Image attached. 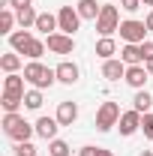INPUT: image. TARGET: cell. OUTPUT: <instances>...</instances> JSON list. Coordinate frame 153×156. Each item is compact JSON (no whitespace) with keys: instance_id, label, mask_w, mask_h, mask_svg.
<instances>
[{"instance_id":"cell-14","label":"cell","mask_w":153,"mask_h":156,"mask_svg":"<svg viewBox=\"0 0 153 156\" xmlns=\"http://www.w3.org/2000/svg\"><path fill=\"white\" fill-rule=\"evenodd\" d=\"M24 81L27 78L18 75V72H9L3 78V93H12V96H24Z\"/></svg>"},{"instance_id":"cell-18","label":"cell","mask_w":153,"mask_h":156,"mask_svg":"<svg viewBox=\"0 0 153 156\" xmlns=\"http://www.w3.org/2000/svg\"><path fill=\"white\" fill-rule=\"evenodd\" d=\"M114 51H117V42L111 36H102L99 42H96V54H99L102 60H111V57H114Z\"/></svg>"},{"instance_id":"cell-12","label":"cell","mask_w":153,"mask_h":156,"mask_svg":"<svg viewBox=\"0 0 153 156\" xmlns=\"http://www.w3.org/2000/svg\"><path fill=\"white\" fill-rule=\"evenodd\" d=\"M120 60H123L126 66H141V63H144L141 45H132V42H126V45L120 48Z\"/></svg>"},{"instance_id":"cell-2","label":"cell","mask_w":153,"mask_h":156,"mask_svg":"<svg viewBox=\"0 0 153 156\" xmlns=\"http://www.w3.org/2000/svg\"><path fill=\"white\" fill-rule=\"evenodd\" d=\"M3 129H6V135L12 138L15 144H21V141H30V135L36 132V126H30L24 117L18 114H6L3 117Z\"/></svg>"},{"instance_id":"cell-21","label":"cell","mask_w":153,"mask_h":156,"mask_svg":"<svg viewBox=\"0 0 153 156\" xmlns=\"http://www.w3.org/2000/svg\"><path fill=\"white\" fill-rule=\"evenodd\" d=\"M0 69H3L6 75H9V72H18V69H21V57L15 54V51L3 54V57H0Z\"/></svg>"},{"instance_id":"cell-23","label":"cell","mask_w":153,"mask_h":156,"mask_svg":"<svg viewBox=\"0 0 153 156\" xmlns=\"http://www.w3.org/2000/svg\"><path fill=\"white\" fill-rule=\"evenodd\" d=\"M21 102H24V96H12V93H3V99H0V105H3L6 114H18Z\"/></svg>"},{"instance_id":"cell-22","label":"cell","mask_w":153,"mask_h":156,"mask_svg":"<svg viewBox=\"0 0 153 156\" xmlns=\"http://www.w3.org/2000/svg\"><path fill=\"white\" fill-rule=\"evenodd\" d=\"M15 15H18V24H21V30H27V27H36V18H39V12L33 9V6L21 9V12H15Z\"/></svg>"},{"instance_id":"cell-5","label":"cell","mask_w":153,"mask_h":156,"mask_svg":"<svg viewBox=\"0 0 153 156\" xmlns=\"http://www.w3.org/2000/svg\"><path fill=\"white\" fill-rule=\"evenodd\" d=\"M120 39L123 42H132V45H141L144 42V33H147V24L144 21H135V18H126V21H120Z\"/></svg>"},{"instance_id":"cell-16","label":"cell","mask_w":153,"mask_h":156,"mask_svg":"<svg viewBox=\"0 0 153 156\" xmlns=\"http://www.w3.org/2000/svg\"><path fill=\"white\" fill-rule=\"evenodd\" d=\"M54 72H57V81H63V84H75V81H78V66L69 63V60H63Z\"/></svg>"},{"instance_id":"cell-20","label":"cell","mask_w":153,"mask_h":156,"mask_svg":"<svg viewBox=\"0 0 153 156\" xmlns=\"http://www.w3.org/2000/svg\"><path fill=\"white\" fill-rule=\"evenodd\" d=\"M150 105H153V96L147 93V90H138V93H135L132 108L138 111V114H147V111H150Z\"/></svg>"},{"instance_id":"cell-19","label":"cell","mask_w":153,"mask_h":156,"mask_svg":"<svg viewBox=\"0 0 153 156\" xmlns=\"http://www.w3.org/2000/svg\"><path fill=\"white\" fill-rule=\"evenodd\" d=\"M30 30H15V33H9V45H12V51H21L24 54V48H27V42H30Z\"/></svg>"},{"instance_id":"cell-9","label":"cell","mask_w":153,"mask_h":156,"mask_svg":"<svg viewBox=\"0 0 153 156\" xmlns=\"http://www.w3.org/2000/svg\"><path fill=\"white\" fill-rule=\"evenodd\" d=\"M57 129H60L57 117H39L36 120V135L45 138V141H54L57 138Z\"/></svg>"},{"instance_id":"cell-7","label":"cell","mask_w":153,"mask_h":156,"mask_svg":"<svg viewBox=\"0 0 153 156\" xmlns=\"http://www.w3.org/2000/svg\"><path fill=\"white\" fill-rule=\"evenodd\" d=\"M45 45H48V51H54V54H72V51H75V39L69 36V33H60V30L45 39Z\"/></svg>"},{"instance_id":"cell-33","label":"cell","mask_w":153,"mask_h":156,"mask_svg":"<svg viewBox=\"0 0 153 156\" xmlns=\"http://www.w3.org/2000/svg\"><path fill=\"white\" fill-rule=\"evenodd\" d=\"M141 54H144V60H150V57H153V42H147V39L141 42Z\"/></svg>"},{"instance_id":"cell-30","label":"cell","mask_w":153,"mask_h":156,"mask_svg":"<svg viewBox=\"0 0 153 156\" xmlns=\"http://www.w3.org/2000/svg\"><path fill=\"white\" fill-rule=\"evenodd\" d=\"M141 129H144V138L153 141V114H144L141 117Z\"/></svg>"},{"instance_id":"cell-1","label":"cell","mask_w":153,"mask_h":156,"mask_svg":"<svg viewBox=\"0 0 153 156\" xmlns=\"http://www.w3.org/2000/svg\"><path fill=\"white\" fill-rule=\"evenodd\" d=\"M24 78H27L36 90H45V87H51V84L57 81V72L48 69V66H42L39 60H30V63L24 66Z\"/></svg>"},{"instance_id":"cell-8","label":"cell","mask_w":153,"mask_h":156,"mask_svg":"<svg viewBox=\"0 0 153 156\" xmlns=\"http://www.w3.org/2000/svg\"><path fill=\"white\" fill-rule=\"evenodd\" d=\"M141 117L144 114H138V111H123V114H120V123H117V126H120V135H132V132H138V129H141Z\"/></svg>"},{"instance_id":"cell-34","label":"cell","mask_w":153,"mask_h":156,"mask_svg":"<svg viewBox=\"0 0 153 156\" xmlns=\"http://www.w3.org/2000/svg\"><path fill=\"white\" fill-rule=\"evenodd\" d=\"M144 66H147V72L153 75V57H150V60H144Z\"/></svg>"},{"instance_id":"cell-3","label":"cell","mask_w":153,"mask_h":156,"mask_svg":"<svg viewBox=\"0 0 153 156\" xmlns=\"http://www.w3.org/2000/svg\"><path fill=\"white\" fill-rule=\"evenodd\" d=\"M117 30H120V12H117V6L105 3L102 12H99V18H96V33L99 36H111Z\"/></svg>"},{"instance_id":"cell-13","label":"cell","mask_w":153,"mask_h":156,"mask_svg":"<svg viewBox=\"0 0 153 156\" xmlns=\"http://www.w3.org/2000/svg\"><path fill=\"white\" fill-rule=\"evenodd\" d=\"M126 69H129V66H126V63H123V60H105V66H102V75L108 78V81H120V78H126Z\"/></svg>"},{"instance_id":"cell-28","label":"cell","mask_w":153,"mask_h":156,"mask_svg":"<svg viewBox=\"0 0 153 156\" xmlns=\"http://www.w3.org/2000/svg\"><path fill=\"white\" fill-rule=\"evenodd\" d=\"M78 156H114L111 150H105V147H93V144H87V147H81Z\"/></svg>"},{"instance_id":"cell-15","label":"cell","mask_w":153,"mask_h":156,"mask_svg":"<svg viewBox=\"0 0 153 156\" xmlns=\"http://www.w3.org/2000/svg\"><path fill=\"white\" fill-rule=\"evenodd\" d=\"M36 30H39V33H45V36L57 33V30H60L57 15H51V12H39V18H36Z\"/></svg>"},{"instance_id":"cell-24","label":"cell","mask_w":153,"mask_h":156,"mask_svg":"<svg viewBox=\"0 0 153 156\" xmlns=\"http://www.w3.org/2000/svg\"><path fill=\"white\" fill-rule=\"evenodd\" d=\"M15 21H18V15L9 6H3V12H0V33H12V24Z\"/></svg>"},{"instance_id":"cell-38","label":"cell","mask_w":153,"mask_h":156,"mask_svg":"<svg viewBox=\"0 0 153 156\" xmlns=\"http://www.w3.org/2000/svg\"><path fill=\"white\" fill-rule=\"evenodd\" d=\"M48 156H51V153H48Z\"/></svg>"},{"instance_id":"cell-25","label":"cell","mask_w":153,"mask_h":156,"mask_svg":"<svg viewBox=\"0 0 153 156\" xmlns=\"http://www.w3.org/2000/svg\"><path fill=\"white\" fill-rule=\"evenodd\" d=\"M45 48H48L45 42H39V39H30V42H27V48H24V54H27L30 60H39L42 54H45Z\"/></svg>"},{"instance_id":"cell-37","label":"cell","mask_w":153,"mask_h":156,"mask_svg":"<svg viewBox=\"0 0 153 156\" xmlns=\"http://www.w3.org/2000/svg\"><path fill=\"white\" fill-rule=\"evenodd\" d=\"M141 156H153V150H147V153H141Z\"/></svg>"},{"instance_id":"cell-4","label":"cell","mask_w":153,"mask_h":156,"mask_svg":"<svg viewBox=\"0 0 153 156\" xmlns=\"http://www.w3.org/2000/svg\"><path fill=\"white\" fill-rule=\"evenodd\" d=\"M117 123H120V105L117 102H102L99 111H96V129L99 132H108Z\"/></svg>"},{"instance_id":"cell-17","label":"cell","mask_w":153,"mask_h":156,"mask_svg":"<svg viewBox=\"0 0 153 156\" xmlns=\"http://www.w3.org/2000/svg\"><path fill=\"white\" fill-rule=\"evenodd\" d=\"M78 15L81 18H90V21H96L99 18V12H102V6H96V0H78Z\"/></svg>"},{"instance_id":"cell-11","label":"cell","mask_w":153,"mask_h":156,"mask_svg":"<svg viewBox=\"0 0 153 156\" xmlns=\"http://www.w3.org/2000/svg\"><path fill=\"white\" fill-rule=\"evenodd\" d=\"M75 120H78V105L69 102V99L60 102V105H57V123H60V126H72Z\"/></svg>"},{"instance_id":"cell-6","label":"cell","mask_w":153,"mask_h":156,"mask_svg":"<svg viewBox=\"0 0 153 156\" xmlns=\"http://www.w3.org/2000/svg\"><path fill=\"white\" fill-rule=\"evenodd\" d=\"M57 24H60V33H75L78 30V24H81V15H78V9L75 6H60V12H57Z\"/></svg>"},{"instance_id":"cell-36","label":"cell","mask_w":153,"mask_h":156,"mask_svg":"<svg viewBox=\"0 0 153 156\" xmlns=\"http://www.w3.org/2000/svg\"><path fill=\"white\" fill-rule=\"evenodd\" d=\"M141 3H144V6H153V0H141Z\"/></svg>"},{"instance_id":"cell-10","label":"cell","mask_w":153,"mask_h":156,"mask_svg":"<svg viewBox=\"0 0 153 156\" xmlns=\"http://www.w3.org/2000/svg\"><path fill=\"white\" fill-rule=\"evenodd\" d=\"M147 78H150L147 66H129V69H126V78H123V81H126L129 87H135V90H144V81H147Z\"/></svg>"},{"instance_id":"cell-32","label":"cell","mask_w":153,"mask_h":156,"mask_svg":"<svg viewBox=\"0 0 153 156\" xmlns=\"http://www.w3.org/2000/svg\"><path fill=\"white\" fill-rule=\"evenodd\" d=\"M30 3H33V0H6V6H9V9H15V12H21V9H27Z\"/></svg>"},{"instance_id":"cell-26","label":"cell","mask_w":153,"mask_h":156,"mask_svg":"<svg viewBox=\"0 0 153 156\" xmlns=\"http://www.w3.org/2000/svg\"><path fill=\"white\" fill-rule=\"evenodd\" d=\"M24 105H27V108H33V111L42 108V90H36V87H33V90H27V93H24Z\"/></svg>"},{"instance_id":"cell-35","label":"cell","mask_w":153,"mask_h":156,"mask_svg":"<svg viewBox=\"0 0 153 156\" xmlns=\"http://www.w3.org/2000/svg\"><path fill=\"white\" fill-rule=\"evenodd\" d=\"M144 24H147V30H153V12L147 15V21H144Z\"/></svg>"},{"instance_id":"cell-27","label":"cell","mask_w":153,"mask_h":156,"mask_svg":"<svg viewBox=\"0 0 153 156\" xmlns=\"http://www.w3.org/2000/svg\"><path fill=\"white\" fill-rule=\"evenodd\" d=\"M48 153H51V156H69V144L60 141V138H54V141L48 144Z\"/></svg>"},{"instance_id":"cell-29","label":"cell","mask_w":153,"mask_h":156,"mask_svg":"<svg viewBox=\"0 0 153 156\" xmlns=\"http://www.w3.org/2000/svg\"><path fill=\"white\" fill-rule=\"evenodd\" d=\"M12 153H15V156H36V147H33L30 141H21V144H15Z\"/></svg>"},{"instance_id":"cell-31","label":"cell","mask_w":153,"mask_h":156,"mask_svg":"<svg viewBox=\"0 0 153 156\" xmlns=\"http://www.w3.org/2000/svg\"><path fill=\"white\" fill-rule=\"evenodd\" d=\"M120 9H126V12H138V9H141V0H120Z\"/></svg>"}]
</instances>
